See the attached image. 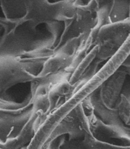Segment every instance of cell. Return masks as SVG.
I'll return each instance as SVG.
<instances>
[{"label": "cell", "instance_id": "cell-1", "mask_svg": "<svg viewBox=\"0 0 130 149\" xmlns=\"http://www.w3.org/2000/svg\"><path fill=\"white\" fill-rule=\"evenodd\" d=\"M72 62L70 56L64 53L56 54L53 58H50L45 64L43 70V74L58 72L66 67Z\"/></svg>", "mask_w": 130, "mask_h": 149}]
</instances>
